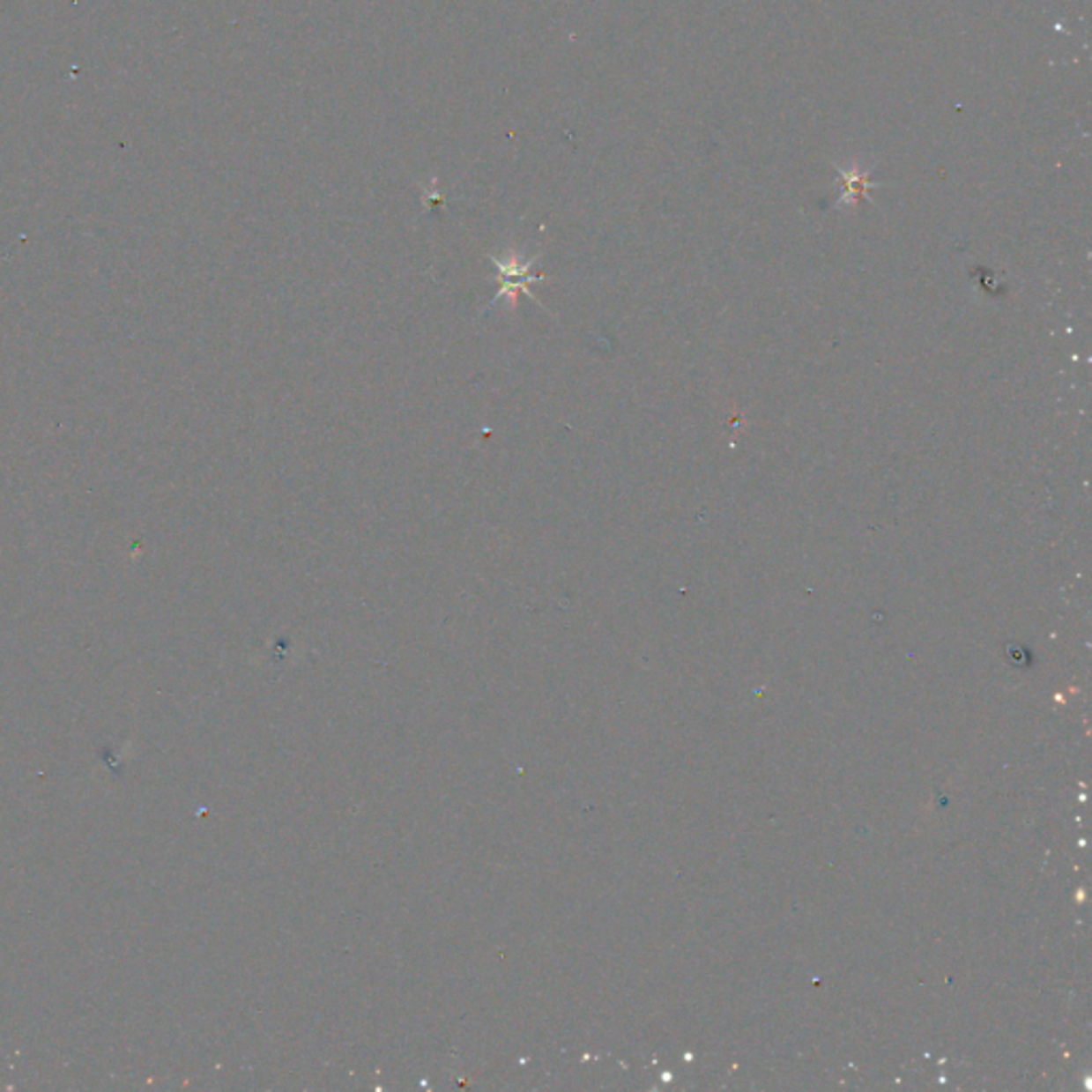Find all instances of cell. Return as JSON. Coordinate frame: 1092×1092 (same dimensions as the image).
<instances>
[{
    "instance_id": "cell-1",
    "label": "cell",
    "mask_w": 1092,
    "mask_h": 1092,
    "mask_svg": "<svg viewBox=\"0 0 1092 1092\" xmlns=\"http://www.w3.org/2000/svg\"><path fill=\"white\" fill-rule=\"evenodd\" d=\"M491 258H494L497 271H500V276H497V280H500V291H497L495 299L491 301V306L487 309H494L495 303L501 301V297H516L519 293L527 294L533 303H538V299L533 297L530 291V284H536L542 280V276H531L530 273V269L533 263L538 261V256L527 258V261L515 256V254L506 258H497V256H491ZM538 306H540V303H538Z\"/></svg>"
}]
</instances>
